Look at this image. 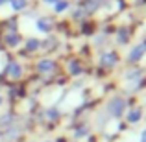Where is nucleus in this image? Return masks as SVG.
Instances as JSON below:
<instances>
[{"label":"nucleus","instance_id":"7","mask_svg":"<svg viewBox=\"0 0 146 142\" xmlns=\"http://www.w3.org/2000/svg\"><path fill=\"white\" fill-rule=\"evenodd\" d=\"M21 35H19V33L17 32H15V33H6V35H4V43H6V46L7 48H17L19 46V44H21Z\"/></svg>","mask_w":146,"mask_h":142},{"label":"nucleus","instance_id":"6","mask_svg":"<svg viewBox=\"0 0 146 142\" xmlns=\"http://www.w3.org/2000/svg\"><path fill=\"white\" fill-rule=\"evenodd\" d=\"M52 28H54V22H52V18H50V17H41V18H37V30H39V32L50 33V32H52Z\"/></svg>","mask_w":146,"mask_h":142},{"label":"nucleus","instance_id":"10","mask_svg":"<svg viewBox=\"0 0 146 142\" xmlns=\"http://www.w3.org/2000/svg\"><path fill=\"white\" fill-rule=\"evenodd\" d=\"M129 30L128 28H118V32H117V41H118V44H122V46H126V44L129 43Z\"/></svg>","mask_w":146,"mask_h":142},{"label":"nucleus","instance_id":"15","mask_svg":"<svg viewBox=\"0 0 146 142\" xmlns=\"http://www.w3.org/2000/svg\"><path fill=\"white\" fill-rule=\"evenodd\" d=\"M87 135H89V125H87V124H82V125L76 127V131H74L76 139H82V137H87Z\"/></svg>","mask_w":146,"mask_h":142},{"label":"nucleus","instance_id":"1","mask_svg":"<svg viewBox=\"0 0 146 142\" xmlns=\"http://www.w3.org/2000/svg\"><path fill=\"white\" fill-rule=\"evenodd\" d=\"M106 109H107V114H109L111 118L120 120V118L124 116V111H126V100L115 96V98H111L109 102H107V107H106Z\"/></svg>","mask_w":146,"mask_h":142},{"label":"nucleus","instance_id":"16","mask_svg":"<svg viewBox=\"0 0 146 142\" xmlns=\"http://www.w3.org/2000/svg\"><path fill=\"white\" fill-rule=\"evenodd\" d=\"M44 114H46V120H50V122H57V120L61 118V116H59V111H57L56 107H52V109H48V111H46Z\"/></svg>","mask_w":146,"mask_h":142},{"label":"nucleus","instance_id":"11","mask_svg":"<svg viewBox=\"0 0 146 142\" xmlns=\"http://www.w3.org/2000/svg\"><path fill=\"white\" fill-rule=\"evenodd\" d=\"M141 118H143V109H141V107H135V109H131L128 113V122L129 124H139Z\"/></svg>","mask_w":146,"mask_h":142},{"label":"nucleus","instance_id":"23","mask_svg":"<svg viewBox=\"0 0 146 142\" xmlns=\"http://www.w3.org/2000/svg\"><path fill=\"white\" fill-rule=\"evenodd\" d=\"M7 2H9V0H0V7H2L4 4H7Z\"/></svg>","mask_w":146,"mask_h":142},{"label":"nucleus","instance_id":"4","mask_svg":"<svg viewBox=\"0 0 146 142\" xmlns=\"http://www.w3.org/2000/svg\"><path fill=\"white\" fill-rule=\"evenodd\" d=\"M118 61H120V57H118L117 52H106L100 57V65H102L104 68H113Z\"/></svg>","mask_w":146,"mask_h":142},{"label":"nucleus","instance_id":"24","mask_svg":"<svg viewBox=\"0 0 146 142\" xmlns=\"http://www.w3.org/2000/svg\"><path fill=\"white\" fill-rule=\"evenodd\" d=\"M0 137H2V133H0Z\"/></svg>","mask_w":146,"mask_h":142},{"label":"nucleus","instance_id":"9","mask_svg":"<svg viewBox=\"0 0 146 142\" xmlns=\"http://www.w3.org/2000/svg\"><path fill=\"white\" fill-rule=\"evenodd\" d=\"M68 74L70 76H82L83 74V67L78 59H72L70 63H68Z\"/></svg>","mask_w":146,"mask_h":142},{"label":"nucleus","instance_id":"12","mask_svg":"<svg viewBox=\"0 0 146 142\" xmlns=\"http://www.w3.org/2000/svg\"><path fill=\"white\" fill-rule=\"evenodd\" d=\"M24 46H26V52H35V50L41 48V41L35 39V37H30V39H26Z\"/></svg>","mask_w":146,"mask_h":142},{"label":"nucleus","instance_id":"13","mask_svg":"<svg viewBox=\"0 0 146 142\" xmlns=\"http://www.w3.org/2000/svg\"><path fill=\"white\" fill-rule=\"evenodd\" d=\"M100 4H102V0H87L83 9L87 11V15H91V13H94V11L100 7Z\"/></svg>","mask_w":146,"mask_h":142},{"label":"nucleus","instance_id":"2","mask_svg":"<svg viewBox=\"0 0 146 142\" xmlns=\"http://www.w3.org/2000/svg\"><path fill=\"white\" fill-rule=\"evenodd\" d=\"M35 68H37V72L43 74V76H52V74L57 72V63L54 59H50V57H43V59L37 61Z\"/></svg>","mask_w":146,"mask_h":142},{"label":"nucleus","instance_id":"20","mask_svg":"<svg viewBox=\"0 0 146 142\" xmlns=\"http://www.w3.org/2000/svg\"><path fill=\"white\" fill-rule=\"evenodd\" d=\"M89 15H87V11L85 9H76L74 13H72V18L74 20H83V18H87Z\"/></svg>","mask_w":146,"mask_h":142},{"label":"nucleus","instance_id":"8","mask_svg":"<svg viewBox=\"0 0 146 142\" xmlns=\"http://www.w3.org/2000/svg\"><path fill=\"white\" fill-rule=\"evenodd\" d=\"M21 133H22V129L19 127H13V125H9V129H7V131H4V139H6L7 142H15L19 139V137H21Z\"/></svg>","mask_w":146,"mask_h":142},{"label":"nucleus","instance_id":"19","mask_svg":"<svg viewBox=\"0 0 146 142\" xmlns=\"http://www.w3.org/2000/svg\"><path fill=\"white\" fill-rule=\"evenodd\" d=\"M67 7H68V2H67V0H59L57 4H54V9H56V13H63Z\"/></svg>","mask_w":146,"mask_h":142},{"label":"nucleus","instance_id":"5","mask_svg":"<svg viewBox=\"0 0 146 142\" xmlns=\"http://www.w3.org/2000/svg\"><path fill=\"white\" fill-rule=\"evenodd\" d=\"M6 74H7V78H11V79H21L22 78L21 63H19V61H9L7 67H6Z\"/></svg>","mask_w":146,"mask_h":142},{"label":"nucleus","instance_id":"17","mask_svg":"<svg viewBox=\"0 0 146 142\" xmlns=\"http://www.w3.org/2000/svg\"><path fill=\"white\" fill-rule=\"evenodd\" d=\"M15 122V116L11 113H6V114H2V118H0V125L2 127H6V125H11Z\"/></svg>","mask_w":146,"mask_h":142},{"label":"nucleus","instance_id":"18","mask_svg":"<svg viewBox=\"0 0 146 142\" xmlns=\"http://www.w3.org/2000/svg\"><path fill=\"white\" fill-rule=\"evenodd\" d=\"M126 78H128V79H133V81H139V79L143 78V72H141L139 68H133V70H128Z\"/></svg>","mask_w":146,"mask_h":142},{"label":"nucleus","instance_id":"21","mask_svg":"<svg viewBox=\"0 0 146 142\" xmlns=\"http://www.w3.org/2000/svg\"><path fill=\"white\" fill-rule=\"evenodd\" d=\"M43 2H44V4H50V6H54V4H57L59 0H43Z\"/></svg>","mask_w":146,"mask_h":142},{"label":"nucleus","instance_id":"22","mask_svg":"<svg viewBox=\"0 0 146 142\" xmlns=\"http://www.w3.org/2000/svg\"><path fill=\"white\" fill-rule=\"evenodd\" d=\"M141 142H146V129L143 131V135H141Z\"/></svg>","mask_w":146,"mask_h":142},{"label":"nucleus","instance_id":"14","mask_svg":"<svg viewBox=\"0 0 146 142\" xmlns=\"http://www.w3.org/2000/svg\"><path fill=\"white\" fill-rule=\"evenodd\" d=\"M9 6L13 7V11H22L28 6V0H9Z\"/></svg>","mask_w":146,"mask_h":142},{"label":"nucleus","instance_id":"3","mask_svg":"<svg viewBox=\"0 0 146 142\" xmlns=\"http://www.w3.org/2000/svg\"><path fill=\"white\" fill-rule=\"evenodd\" d=\"M144 53H146V41L135 44V46L129 50V53H128V63H139V61L144 57Z\"/></svg>","mask_w":146,"mask_h":142}]
</instances>
